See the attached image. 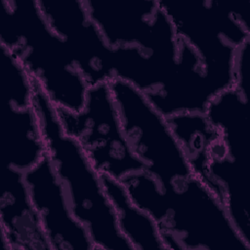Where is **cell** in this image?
<instances>
[{
	"label": "cell",
	"mask_w": 250,
	"mask_h": 250,
	"mask_svg": "<svg viewBox=\"0 0 250 250\" xmlns=\"http://www.w3.org/2000/svg\"><path fill=\"white\" fill-rule=\"evenodd\" d=\"M108 85L125 137L144 171L163 186L193 175L167 117L130 83L113 78Z\"/></svg>",
	"instance_id": "8992f818"
},
{
	"label": "cell",
	"mask_w": 250,
	"mask_h": 250,
	"mask_svg": "<svg viewBox=\"0 0 250 250\" xmlns=\"http://www.w3.org/2000/svg\"><path fill=\"white\" fill-rule=\"evenodd\" d=\"M121 183L155 221L166 250H250L222 201L194 175L163 186L142 171Z\"/></svg>",
	"instance_id": "6da1fadb"
},
{
	"label": "cell",
	"mask_w": 250,
	"mask_h": 250,
	"mask_svg": "<svg viewBox=\"0 0 250 250\" xmlns=\"http://www.w3.org/2000/svg\"><path fill=\"white\" fill-rule=\"evenodd\" d=\"M56 111L63 132L80 146L100 175L121 182L144 171L125 137L108 83L89 87L80 110Z\"/></svg>",
	"instance_id": "5b68a950"
},
{
	"label": "cell",
	"mask_w": 250,
	"mask_h": 250,
	"mask_svg": "<svg viewBox=\"0 0 250 250\" xmlns=\"http://www.w3.org/2000/svg\"><path fill=\"white\" fill-rule=\"evenodd\" d=\"M177 34L199 56L214 96L234 84L237 49L250 40L240 8L215 0H159Z\"/></svg>",
	"instance_id": "277c9868"
},
{
	"label": "cell",
	"mask_w": 250,
	"mask_h": 250,
	"mask_svg": "<svg viewBox=\"0 0 250 250\" xmlns=\"http://www.w3.org/2000/svg\"><path fill=\"white\" fill-rule=\"evenodd\" d=\"M23 174L51 250H95L87 229L69 208L48 155Z\"/></svg>",
	"instance_id": "9c48e42d"
},
{
	"label": "cell",
	"mask_w": 250,
	"mask_h": 250,
	"mask_svg": "<svg viewBox=\"0 0 250 250\" xmlns=\"http://www.w3.org/2000/svg\"><path fill=\"white\" fill-rule=\"evenodd\" d=\"M192 174L203 182L218 197L210 176V150L219 133L205 112H183L167 117ZM220 199V198H219Z\"/></svg>",
	"instance_id": "4fadbf2b"
},
{
	"label": "cell",
	"mask_w": 250,
	"mask_h": 250,
	"mask_svg": "<svg viewBox=\"0 0 250 250\" xmlns=\"http://www.w3.org/2000/svg\"><path fill=\"white\" fill-rule=\"evenodd\" d=\"M1 143L5 165L22 172L47 155L33 104L18 108L4 104L1 111Z\"/></svg>",
	"instance_id": "7c38bea8"
},
{
	"label": "cell",
	"mask_w": 250,
	"mask_h": 250,
	"mask_svg": "<svg viewBox=\"0 0 250 250\" xmlns=\"http://www.w3.org/2000/svg\"><path fill=\"white\" fill-rule=\"evenodd\" d=\"M38 3L88 86L113 79L112 49L92 19L85 0H38Z\"/></svg>",
	"instance_id": "ba28073f"
},
{
	"label": "cell",
	"mask_w": 250,
	"mask_h": 250,
	"mask_svg": "<svg viewBox=\"0 0 250 250\" xmlns=\"http://www.w3.org/2000/svg\"><path fill=\"white\" fill-rule=\"evenodd\" d=\"M0 92L4 104L18 108L32 106V79L4 47L0 46Z\"/></svg>",
	"instance_id": "9a60e30c"
},
{
	"label": "cell",
	"mask_w": 250,
	"mask_h": 250,
	"mask_svg": "<svg viewBox=\"0 0 250 250\" xmlns=\"http://www.w3.org/2000/svg\"><path fill=\"white\" fill-rule=\"evenodd\" d=\"M85 3L111 49L132 43L160 7L159 0H85Z\"/></svg>",
	"instance_id": "8fae6325"
},
{
	"label": "cell",
	"mask_w": 250,
	"mask_h": 250,
	"mask_svg": "<svg viewBox=\"0 0 250 250\" xmlns=\"http://www.w3.org/2000/svg\"><path fill=\"white\" fill-rule=\"evenodd\" d=\"M1 244L6 250H51L33 207L24 174L5 165L0 195Z\"/></svg>",
	"instance_id": "30bf717a"
},
{
	"label": "cell",
	"mask_w": 250,
	"mask_h": 250,
	"mask_svg": "<svg viewBox=\"0 0 250 250\" xmlns=\"http://www.w3.org/2000/svg\"><path fill=\"white\" fill-rule=\"evenodd\" d=\"M32 104L47 155L74 217L85 227L95 250H133L120 231L101 175L80 146L62 130L56 108L32 79Z\"/></svg>",
	"instance_id": "7a4b0ae2"
},
{
	"label": "cell",
	"mask_w": 250,
	"mask_h": 250,
	"mask_svg": "<svg viewBox=\"0 0 250 250\" xmlns=\"http://www.w3.org/2000/svg\"><path fill=\"white\" fill-rule=\"evenodd\" d=\"M0 46L18 60L56 108H82L89 86L38 0H0Z\"/></svg>",
	"instance_id": "3957f363"
},
{
	"label": "cell",
	"mask_w": 250,
	"mask_h": 250,
	"mask_svg": "<svg viewBox=\"0 0 250 250\" xmlns=\"http://www.w3.org/2000/svg\"><path fill=\"white\" fill-rule=\"evenodd\" d=\"M181 44L182 38L160 5L134 42L112 48L114 78L130 83L146 96L155 93L176 73Z\"/></svg>",
	"instance_id": "52a82bcc"
},
{
	"label": "cell",
	"mask_w": 250,
	"mask_h": 250,
	"mask_svg": "<svg viewBox=\"0 0 250 250\" xmlns=\"http://www.w3.org/2000/svg\"><path fill=\"white\" fill-rule=\"evenodd\" d=\"M101 177L115 209L120 231L133 250H166L159 227L130 198L123 184L105 175Z\"/></svg>",
	"instance_id": "5bb4252c"
}]
</instances>
